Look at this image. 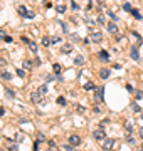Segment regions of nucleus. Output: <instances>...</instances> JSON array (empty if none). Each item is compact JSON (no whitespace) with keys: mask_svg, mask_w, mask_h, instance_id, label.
Masks as SVG:
<instances>
[{"mask_svg":"<svg viewBox=\"0 0 143 151\" xmlns=\"http://www.w3.org/2000/svg\"><path fill=\"white\" fill-rule=\"evenodd\" d=\"M17 12H19V15H22V17H27V14H29V10H27L25 5H19L17 7Z\"/></svg>","mask_w":143,"mask_h":151,"instance_id":"9d476101","label":"nucleus"},{"mask_svg":"<svg viewBox=\"0 0 143 151\" xmlns=\"http://www.w3.org/2000/svg\"><path fill=\"white\" fill-rule=\"evenodd\" d=\"M59 25H61V30H62V32H67V24L59 22Z\"/></svg>","mask_w":143,"mask_h":151,"instance_id":"2f4dec72","label":"nucleus"},{"mask_svg":"<svg viewBox=\"0 0 143 151\" xmlns=\"http://www.w3.org/2000/svg\"><path fill=\"white\" fill-rule=\"evenodd\" d=\"M130 14H131V15L135 17L136 20H141V14H140V12H138L136 9H131V12H130Z\"/></svg>","mask_w":143,"mask_h":151,"instance_id":"dca6fc26","label":"nucleus"},{"mask_svg":"<svg viewBox=\"0 0 143 151\" xmlns=\"http://www.w3.org/2000/svg\"><path fill=\"white\" fill-rule=\"evenodd\" d=\"M5 37H7L5 30H4V29H0V40H5Z\"/></svg>","mask_w":143,"mask_h":151,"instance_id":"473e14b6","label":"nucleus"},{"mask_svg":"<svg viewBox=\"0 0 143 151\" xmlns=\"http://www.w3.org/2000/svg\"><path fill=\"white\" fill-rule=\"evenodd\" d=\"M7 148H9V151H19L17 144L14 143V141H10V139H9V146H7Z\"/></svg>","mask_w":143,"mask_h":151,"instance_id":"6ab92c4d","label":"nucleus"},{"mask_svg":"<svg viewBox=\"0 0 143 151\" xmlns=\"http://www.w3.org/2000/svg\"><path fill=\"white\" fill-rule=\"evenodd\" d=\"M29 49H30V52H34V54H37V44H35V42H34V40H30V42H29Z\"/></svg>","mask_w":143,"mask_h":151,"instance_id":"4468645a","label":"nucleus"},{"mask_svg":"<svg viewBox=\"0 0 143 151\" xmlns=\"http://www.w3.org/2000/svg\"><path fill=\"white\" fill-rule=\"evenodd\" d=\"M49 151H59V149H57V146H49Z\"/></svg>","mask_w":143,"mask_h":151,"instance_id":"49530a36","label":"nucleus"},{"mask_svg":"<svg viewBox=\"0 0 143 151\" xmlns=\"http://www.w3.org/2000/svg\"><path fill=\"white\" fill-rule=\"evenodd\" d=\"M99 77L101 79H108L110 77V69H101V71H99Z\"/></svg>","mask_w":143,"mask_h":151,"instance_id":"f8f14e48","label":"nucleus"},{"mask_svg":"<svg viewBox=\"0 0 143 151\" xmlns=\"http://www.w3.org/2000/svg\"><path fill=\"white\" fill-rule=\"evenodd\" d=\"M130 57H131L133 61H138V59H140V54H138V47L136 45H131V49H130Z\"/></svg>","mask_w":143,"mask_h":151,"instance_id":"423d86ee","label":"nucleus"},{"mask_svg":"<svg viewBox=\"0 0 143 151\" xmlns=\"http://www.w3.org/2000/svg\"><path fill=\"white\" fill-rule=\"evenodd\" d=\"M123 40V35H116V42H121Z\"/></svg>","mask_w":143,"mask_h":151,"instance_id":"de8ad7c7","label":"nucleus"},{"mask_svg":"<svg viewBox=\"0 0 143 151\" xmlns=\"http://www.w3.org/2000/svg\"><path fill=\"white\" fill-rule=\"evenodd\" d=\"M30 99H32V102H34V104H37V102H40V101H42V94H39L37 91H35V92H32Z\"/></svg>","mask_w":143,"mask_h":151,"instance_id":"1a4fd4ad","label":"nucleus"},{"mask_svg":"<svg viewBox=\"0 0 143 151\" xmlns=\"http://www.w3.org/2000/svg\"><path fill=\"white\" fill-rule=\"evenodd\" d=\"M126 141H128V144H135V138L131 134H126Z\"/></svg>","mask_w":143,"mask_h":151,"instance_id":"c85d7f7f","label":"nucleus"},{"mask_svg":"<svg viewBox=\"0 0 143 151\" xmlns=\"http://www.w3.org/2000/svg\"><path fill=\"white\" fill-rule=\"evenodd\" d=\"M140 136H141V138H143V128L140 129Z\"/></svg>","mask_w":143,"mask_h":151,"instance_id":"8fccbe9b","label":"nucleus"},{"mask_svg":"<svg viewBox=\"0 0 143 151\" xmlns=\"http://www.w3.org/2000/svg\"><path fill=\"white\" fill-rule=\"evenodd\" d=\"M5 96L9 97V99H12L15 94H14V91H12V89H5Z\"/></svg>","mask_w":143,"mask_h":151,"instance_id":"cd10ccee","label":"nucleus"},{"mask_svg":"<svg viewBox=\"0 0 143 151\" xmlns=\"http://www.w3.org/2000/svg\"><path fill=\"white\" fill-rule=\"evenodd\" d=\"M108 123H110V121H108V119H103V121H101V123H99V128L103 129V128H105V126H106V124H108Z\"/></svg>","mask_w":143,"mask_h":151,"instance_id":"f704fd0d","label":"nucleus"},{"mask_svg":"<svg viewBox=\"0 0 143 151\" xmlns=\"http://www.w3.org/2000/svg\"><path fill=\"white\" fill-rule=\"evenodd\" d=\"M99 57H101L103 61H108V59H110V54H108V50H99Z\"/></svg>","mask_w":143,"mask_h":151,"instance_id":"f3484780","label":"nucleus"},{"mask_svg":"<svg viewBox=\"0 0 143 151\" xmlns=\"http://www.w3.org/2000/svg\"><path fill=\"white\" fill-rule=\"evenodd\" d=\"M51 42H52V44H59L61 39H59V37H52V39H51Z\"/></svg>","mask_w":143,"mask_h":151,"instance_id":"58836bf2","label":"nucleus"},{"mask_svg":"<svg viewBox=\"0 0 143 151\" xmlns=\"http://www.w3.org/2000/svg\"><path fill=\"white\" fill-rule=\"evenodd\" d=\"M123 10L125 12H131V5H130L128 2H125V4H123Z\"/></svg>","mask_w":143,"mask_h":151,"instance_id":"c756f323","label":"nucleus"},{"mask_svg":"<svg viewBox=\"0 0 143 151\" xmlns=\"http://www.w3.org/2000/svg\"><path fill=\"white\" fill-rule=\"evenodd\" d=\"M94 89H96L94 82H86L84 84V91H94Z\"/></svg>","mask_w":143,"mask_h":151,"instance_id":"a211bd4d","label":"nucleus"},{"mask_svg":"<svg viewBox=\"0 0 143 151\" xmlns=\"http://www.w3.org/2000/svg\"><path fill=\"white\" fill-rule=\"evenodd\" d=\"M0 79H2V81H10L12 74L9 72V71H2V72H0Z\"/></svg>","mask_w":143,"mask_h":151,"instance_id":"9b49d317","label":"nucleus"},{"mask_svg":"<svg viewBox=\"0 0 143 151\" xmlns=\"http://www.w3.org/2000/svg\"><path fill=\"white\" fill-rule=\"evenodd\" d=\"M141 119H143V114H141Z\"/></svg>","mask_w":143,"mask_h":151,"instance_id":"603ef678","label":"nucleus"},{"mask_svg":"<svg viewBox=\"0 0 143 151\" xmlns=\"http://www.w3.org/2000/svg\"><path fill=\"white\" fill-rule=\"evenodd\" d=\"M12 40H14V39H12L10 35H7V37H5V42H12Z\"/></svg>","mask_w":143,"mask_h":151,"instance_id":"09e8293b","label":"nucleus"},{"mask_svg":"<svg viewBox=\"0 0 143 151\" xmlns=\"http://www.w3.org/2000/svg\"><path fill=\"white\" fill-rule=\"evenodd\" d=\"M22 66H24V69H30V67H32V61H29V59H25Z\"/></svg>","mask_w":143,"mask_h":151,"instance_id":"393cba45","label":"nucleus"},{"mask_svg":"<svg viewBox=\"0 0 143 151\" xmlns=\"http://www.w3.org/2000/svg\"><path fill=\"white\" fill-rule=\"evenodd\" d=\"M98 24H99V25H108V24H106L105 15H99V17H98Z\"/></svg>","mask_w":143,"mask_h":151,"instance_id":"b1692460","label":"nucleus"},{"mask_svg":"<svg viewBox=\"0 0 143 151\" xmlns=\"http://www.w3.org/2000/svg\"><path fill=\"white\" fill-rule=\"evenodd\" d=\"M106 27H108V32L110 34H118V25H116V22H110Z\"/></svg>","mask_w":143,"mask_h":151,"instance_id":"0eeeda50","label":"nucleus"},{"mask_svg":"<svg viewBox=\"0 0 143 151\" xmlns=\"http://www.w3.org/2000/svg\"><path fill=\"white\" fill-rule=\"evenodd\" d=\"M89 37H91L93 42L99 44V42L103 40V34H101V30H91V29H89Z\"/></svg>","mask_w":143,"mask_h":151,"instance_id":"f257e3e1","label":"nucleus"},{"mask_svg":"<svg viewBox=\"0 0 143 151\" xmlns=\"http://www.w3.org/2000/svg\"><path fill=\"white\" fill-rule=\"evenodd\" d=\"M0 151H2V149H0Z\"/></svg>","mask_w":143,"mask_h":151,"instance_id":"6e6d98bb","label":"nucleus"},{"mask_svg":"<svg viewBox=\"0 0 143 151\" xmlns=\"http://www.w3.org/2000/svg\"><path fill=\"white\" fill-rule=\"evenodd\" d=\"M57 104H59V106H66V99H64L62 96H59V97H57Z\"/></svg>","mask_w":143,"mask_h":151,"instance_id":"bb28decb","label":"nucleus"},{"mask_svg":"<svg viewBox=\"0 0 143 151\" xmlns=\"http://www.w3.org/2000/svg\"><path fill=\"white\" fill-rule=\"evenodd\" d=\"M93 136H94V139H98V141H105L106 139V134H105V131L101 128H98L96 131L93 133Z\"/></svg>","mask_w":143,"mask_h":151,"instance_id":"7ed1b4c3","label":"nucleus"},{"mask_svg":"<svg viewBox=\"0 0 143 151\" xmlns=\"http://www.w3.org/2000/svg\"><path fill=\"white\" fill-rule=\"evenodd\" d=\"M76 111L77 112H84V111H86V107H83V106H79V104H77V106H76Z\"/></svg>","mask_w":143,"mask_h":151,"instance_id":"e433bc0d","label":"nucleus"},{"mask_svg":"<svg viewBox=\"0 0 143 151\" xmlns=\"http://www.w3.org/2000/svg\"><path fill=\"white\" fill-rule=\"evenodd\" d=\"M52 69H54V74H57V76H59L62 67H61V64H54V66H52Z\"/></svg>","mask_w":143,"mask_h":151,"instance_id":"5701e85b","label":"nucleus"},{"mask_svg":"<svg viewBox=\"0 0 143 151\" xmlns=\"http://www.w3.org/2000/svg\"><path fill=\"white\" fill-rule=\"evenodd\" d=\"M135 96H136V99H141V97H143V92H141V91H138Z\"/></svg>","mask_w":143,"mask_h":151,"instance_id":"79ce46f5","label":"nucleus"},{"mask_svg":"<svg viewBox=\"0 0 143 151\" xmlns=\"http://www.w3.org/2000/svg\"><path fill=\"white\" fill-rule=\"evenodd\" d=\"M56 12H57V14H64V12H66V5H64V4H57V5H56Z\"/></svg>","mask_w":143,"mask_h":151,"instance_id":"2eb2a0df","label":"nucleus"},{"mask_svg":"<svg viewBox=\"0 0 143 151\" xmlns=\"http://www.w3.org/2000/svg\"><path fill=\"white\" fill-rule=\"evenodd\" d=\"M69 144L71 146H79L81 144V138H79L77 134H71V136H69Z\"/></svg>","mask_w":143,"mask_h":151,"instance_id":"20e7f679","label":"nucleus"},{"mask_svg":"<svg viewBox=\"0 0 143 151\" xmlns=\"http://www.w3.org/2000/svg\"><path fill=\"white\" fill-rule=\"evenodd\" d=\"M32 151H39V141H35V143H34V148H32Z\"/></svg>","mask_w":143,"mask_h":151,"instance_id":"a19ab883","label":"nucleus"},{"mask_svg":"<svg viewBox=\"0 0 143 151\" xmlns=\"http://www.w3.org/2000/svg\"><path fill=\"white\" fill-rule=\"evenodd\" d=\"M4 112H5V111H4V109H2V107H0V116H2V114H4Z\"/></svg>","mask_w":143,"mask_h":151,"instance_id":"3c124183","label":"nucleus"},{"mask_svg":"<svg viewBox=\"0 0 143 151\" xmlns=\"http://www.w3.org/2000/svg\"><path fill=\"white\" fill-rule=\"evenodd\" d=\"M126 89L130 91V92H133V86H131V84H126Z\"/></svg>","mask_w":143,"mask_h":151,"instance_id":"a18cd8bd","label":"nucleus"},{"mask_svg":"<svg viewBox=\"0 0 143 151\" xmlns=\"http://www.w3.org/2000/svg\"><path fill=\"white\" fill-rule=\"evenodd\" d=\"M20 40H22L24 44H29V42H30V40H29V37H25V35H22V37H20Z\"/></svg>","mask_w":143,"mask_h":151,"instance_id":"ea45409f","label":"nucleus"},{"mask_svg":"<svg viewBox=\"0 0 143 151\" xmlns=\"http://www.w3.org/2000/svg\"><path fill=\"white\" fill-rule=\"evenodd\" d=\"M141 149H143V144H141Z\"/></svg>","mask_w":143,"mask_h":151,"instance_id":"864d4df0","label":"nucleus"},{"mask_svg":"<svg viewBox=\"0 0 143 151\" xmlns=\"http://www.w3.org/2000/svg\"><path fill=\"white\" fill-rule=\"evenodd\" d=\"M71 39H72V40H79V35H77V34H72Z\"/></svg>","mask_w":143,"mask_h":151,"instance_id":"37998d69","label":"nucleus"},{"mask_svg":"<svg viewBox=\"0 0 143 151\" xmlns=\"http://www.w3.org/2000/svg\"><path fill=\"white\" fill-rule=\"evenodd\" d=\"M37 92H39V94H42V96H45V94H47V84L39 86V87H37Z\"/></svg>","mask_w":143,"mask_h":151,"instance_id":"ddd939ff","label":"nucleus"},{"mask_svg":"<svg viewBox=\"0 0 143 151\" xmlns=\"http://www.w3.org/2000/svg\"><path fill=\"white\" fill-rule=\"evenodd\" d=\"M140 151H143V149H140Z\"/></svg>","mask_w":143,"mask_h":151,"instance_id":"5fc2aeb1","label":"nucleus"},{"mask_svg":"<svg viewBox=\"0 0 143 151\" xmlns=\"http://www.w3.org/2000/svg\"><path fill=\"white\" fill-rule=\"evenodd\" d=\"M40 42H42V45H44V47H49V45L52 44L49 37H42V40H40Z\"/></svg>","mask_w":143,"mask_h":151,"instance_id":"412c9836","label":"nucleus"},{"mask_svg":"<svg viewBox=\"0 0 143 151\" xmlns=\"http://www.w3.org/2000/svg\"><path fill=\"white\" fill-rule=\"evenodd\" d=\"M74 64H76V66H83V64H84V57L83 56H77L76 59H74Z\"/></svg>","mask_w":143,"mask_h":151,"instance_id":"aec40b11","label":"nucleus"},{"mask_svg":"<svg viewBox=\"0 0 143 151\" xmlns=\"http://www.w3.org/2000/svg\"><path fill=\"white\" fill-rule=\"evenodd\" d=\"M115 138H106L105 141H103V146H101V148H103V151H111L113 149V148H115Z\"/></svg>","mask_w":143,"mask_h":151,"instance_id":"f03ea898","label":"nucleus"},{"mask_svg":"<svg viewBox=\"0 0 143 151\" xmlns=\"http://www.w3.org/2000/svg\"><path fill=\"white\" fill-rule=\"evenodd\" d=\"M103 96H105V87H98L96 92H94V99L98 101V102H101L103 101Z\"/></svg>","mask_w":143,"mask_h":151,"instance_id":"39448f33","label":"nucleus"},{"mask_svg":"<svg viewBox=\"0 0 143 151\" xmlns=\"http://www.w3.org/2000/svg\"><path fill=\"white\" fill-rule=\"evenodd\" d=\"M72 52V44H64L61 47V54H71Z\"/></svg>","mask_w":143,"mask_h":151,"instance_id":"6e6552de","label":"nucleus"},{"mask_svg":"<svg viewBox=\"0 0 143 151\" xmlns=\"http://www.w3.org/2000/svg\"><path fill=\"white\" fill-rule=\"evenodd\" d=\"M34 17H35V14H34V12H29V14H27V19H34Z\"/></svg>","mask_w":143,"mask_h":151,"instance_id":"c03bdc74","label":"nucleus"},{"mask_svg":"<svg viewBox=\"0 0 143 151\" xmlns=\"http://www.w3.org/2000/svg\"><path fill=\"white\" fill-rule=\"evenodd\" d=\"M131 109H133L135 112H140V111H141V107L138 106V102H131Z\"/></svg>","mask_w":143,"mask_h":151,"instance_id":"a878e982","label":"nucleus"},{"mask_svg":"<svg viewBox=\"0 0 143 151\" xmlns=\"http://www.w3.org/2000/svg\"><path fill=\"white\" fill-rule=\"evenodd\" d=\"M108 17H110L113 22H118V15H116L115 12H111V10H110V12H108Z\"/></svg>","mask_w":143,"mask_h":151,"instance_id":"4be33fe9","label":"nucleus"},{"mask_svg":"<svg viewBox=\"0 0 143 151\" xmlns=\"http://www.w3.org/2000/svg\"><path fill=\"white\" fill-rule=\"evenodd\" d=\"M17 76L19 77H25V71L24 69H17Z\"/></svg>","mask_w":143,"mask_h":151,"instance_id":"7c9ffc66","label":"nucleus"},{"mask_svg":"<svg viewBox=\"0 0 143 151\" xmlns=\"http://www.w3.org/2000/svg\"><path fill=\"white\" fill-rule=\"evenodd\" d=\"M44 139H45V136H44L42 133H39V134H37V141L40 143V141H44Z\"/></svg>","mask_w":143,"mask_h":151,"instance_id":"c9c22d12","label":"nucleus"},{"mask_svg":"<svg viewBox=\"0 0 143 151\" xmlns=\"http://www.w3.org/2000/svg\"><path fill=\"white\" fill-rule=\"evenodd\" d=\"M62 148H64V151H72V148H74V146H71V144H64Z\"/></svg>","mask_w":143,"mask_h":151,"instance_id":"4c0bfd02","label":"nucleus"},{"mask_svg":"<svg viewBox=\"0 0 143 151\" xmlns=\"http://www.w3.org/2000/svg\"><path fill=\"white\" fill-rule=\"evenodd\" d=\"M71 9H72V10H79V5H77V4L74 2V0L71 2Z\"/></svg>","mask_w":143,"mask_h":151,"instance_id":"72a5a7b5","label":"nucleus"}]
</instances>
